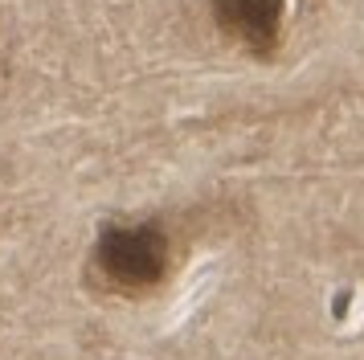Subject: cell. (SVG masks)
Segmentation results:
<instances>
[{
  "mask_svg": "<svg viewBox=\"0 0 364 360\" xmlns=\"http://www.w3.org/2000/svg\"><path fill=\"white\" fill-rule=\"evenodd\" d=\"M168 258L172 245L160 226H111L95 245V262H99L102 278L119 287V291H148L160 287L168 275Z\"/></svg>",
  "mask_w": 364,
  "mask_h": 360,
  "instance_id": "1",
  "label": "cell"
},
{
  "mask_svg": "<svg viewBox=\"0 0 364 360\" xmlns=\"http://www.w3.org/2000/svg\"><path fill=\"white\" fill-rule=\"evenodd\" d=\"M282 13H287V0H213L217 29L258 58L274 53L279 46Z\"/></svg>",
  "mask_w": 364,
  "mask_h": 360,
  "instance_id": "2",
  "label": "cell"
}]
</instances>
